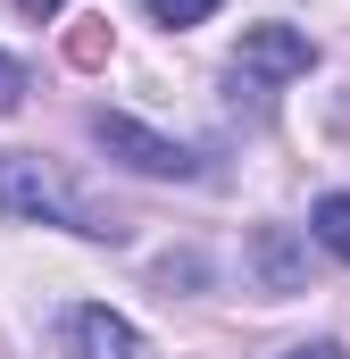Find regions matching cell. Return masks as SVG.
<instances>
[{
  "label": "cell",
  "instance_id": "cell-1",
  "mask_svg": "<svg viewBox=\"0 0 350 359\" xmlns=\"http://www.w3.org/2000/svg\"><path fill=\"white\" fill-rule=\"evenodd\" d=\"M0 217L76 226V234H100V243H117V234H125V217H117V209H100L76 176H59V168H50V159H34V151H0Z\"/></svg>",
  "mask_w": 350,
  "mask_h": 359
},
{
  "label": "cell",
  "instance_id": "cell-2",
  "mask_svg": "<svg viewBox=\"0 0 350 359\" xmlns=\"http://www.w3.org/2000/svg\"><path fill=\"white\" fill-rule=\"evenodd\" d=\"M92 142L108 151V159H125L134 176H200V159L183 151V142H167V134H150V126H134V117H92Z\"/></svg>",
  "mask_w": 350,
  "mask_h": 359
},
{
  "label": "cell",
  "instance_id": "cell-3",
  "mask_svg": "<svg viewBox=\"0 0 350 359\" xmlns=\"http://www.w3.org/2000/svg\"><path fill=\"white\" fill-rule=\"evenodd\" d=\"M309 67H317V42H309V34H292V25H251V34H242V76L292 84V76H309Z\"/></svg>",
  "mask_w": 350,
  "mask_h": 359
},
{
  "label": "cell",
  "instance_id": "cell-4",
  "mask_svg": "<svg viewBox=\"0 0 350 359\" xmlns=\"http://www.w3.org/2000/svg\"><path fill=\"white\" fill-rule=\"evenodd\" d=\"M67 343L76 359H142V334L117 309H67Z\"/></svg>",
  "mask_w": 350,
  "mask_h": 359
},
{
  "label": "cell",
  "instance_id": "cell-5",
  "mask_svg": "<svg viewBox=\"0 0 350 359\" xmlns=\"http://www.w3.org/2000/svg\"><path fill=\"white\" fill-rule=\"evenodd\" d=\"M309 226H317V243H326V251H334V259H350V192H326V201H317V217H309Z\"/></svg>",
  "mask_w": 350,
  "mask_h": 359
},
{
  "label": "cell",
  "instance_id": "cell-6",
  "mask_svg": "<svg viewBox=\"0 0 350 359\" xmlns=\"http://www.w3.org/2000/svg\"><path fill=\"white\" fill-rule=\"evenodd\" d=\"M159 25H200V17H217V0H142Z\"/></svg>",
  "mask_w": 350,
  "mask_h": 359
},
{
  "label": "cell",
  "instance_id": "cell-7",
  "mask_svg": "<svg viewBox=\"0 0 350 359\" xmlns=\"http://www.w3.org/2000/svg\"><path fill=\"white\" fill-rule=\"evenodd\" d=\"M17 100H25V67H17V59H8V50H0V117H8V109H17Z\"/></svg>",
  "mask_w": 350,
  "mask_h": 359
},
{
  "label": "cell",
  "instance_id": "cell-8",
  "mask_svg": "<svg viewBox=\"0 0 350 359\" xmlns=\"http://www.w3.org/2000/svg\"><path fill=\"white\" fill-rule=\"evenodd\" d=\"M284 359H350L342 343H300V351H284Z\"/></svg>",
  "mask_w": 350,
  "mask_h": 359
},
{
  "label": "cell",
  "instance_id": "cell-9",
  "mask_svg": "<svg viewBox=\"0 0 350 359\" xmlns=\"http://www.w3.org/2000/svg\"><path fill=\"white\" fill-rule=\"evenodd\" d=\"M17 8H25V17H59L67 0H17Z\"/></svg>",
  "mask_w": 350,
  "mask_h": 359
}]
</instances>
